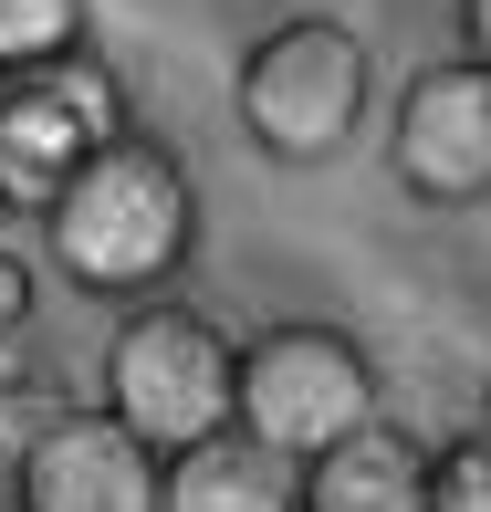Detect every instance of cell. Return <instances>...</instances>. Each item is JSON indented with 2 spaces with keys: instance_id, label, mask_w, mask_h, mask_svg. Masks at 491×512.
<instances>
[{
  "instance_id": "1",
  "label": "cell",
  "mask_w": 491,
  "mask_h": 512,
  "mask_svg": "<svg viewBox=\"0 0 491 512\" xmlns=\"http://www.w3.org/2000/svg\"><path fill=\"white\" fill-rule=\"evenodd\" d=\"M199 251V189L168 136L126 126L74 168V189L42 209V272H63L95 304H157Z\"/></svg>"
},
{
  "instance_id": "15",
  "label": "cell",
  "mask_w": 491,
  "mask_h": 512,
  "mask_svg": "<svg viewBox=\"0 0 491 512\" xmlns=\"http://www.w3.org/2000/svg\"><path fill=\"white\" fill-rule=\"evenodd\" d=\"M481 429H491V377H481Z\"/></svg>"
},
{
  "instance_id": "9",
  "label": "cell",
  "mask_w": 491,
  "mask_h": 512,
  "mask_svg": "<svg viewBox=\"0 0 491 512\" xmlns=\"http://www.w3.org/2000/svg\"><path fill=\"white\" fill-rule=\"evenodd\" d=\"M157 512H293V460L241 429L189 439L178 460H157Z\"/></svg>"
},
{
  "instance_id": "8",
  "label": "cell",
  "mask_w": 491,
  "mask_h": 512,
  "mask_svg": "<svg viewBox=\"0 0 491 512\" xmlns=\"http://www.w3.org/2000/svg\"><path fill=\"white\" fill-rule=\"evenodd\" d=\"M293 512H429V439L366 418L356 439L293 471Z\"/></svg>"
},
{
  "instance_id": "5",
  "label": "cell",
  "mask_w": 491,
  "mask_h": 512,
  "mask_svg": "<svg viewBox=\"0 0 491 512\" xmlns=\"http://www.w3.org/2000/svg\"><path fill=\"white\" fill-rule=\"evenodd\" d=\"M387 168L418 209H481L491 199V63L450 53L418 63L408 95L387 105Z\"/></svg>"
},
{
  "instance_id": "6",
  "label": "cell",
  "mask_w": 491,
  "mask_h": 512,
  "mask_svg": "<svg viewBox=\"0 0 491 512\" xmlns=\"http://www.w3.org/2000/svg\"><path fill=\"white\" fill-rule=\"evenodd\" d=\"M105 136H126L115 74H95V63L11 74V84H0V209H32V220H42Z\"/></svg>"
},
{
  "instance_id": "3",
  "label": "cell",
  "mask_w": 491,
  "mask_h": 512,
  "mask_svg": "<svg viewBox=\"0 0 491 512\" xmlns=\"http://www.w3.org/2000/svg\"><path fill=\"white\" fill-rule=\"evenodd\" d=\"M230 387H241V345L199 304H178V293L126 304V324H115V345H105V418L126 439H147L157 460H178L189 439L230 429Z\"/></svg>"
},
{
  "instance_id": "16",
  "label": "cell",
  "mask_w": 491,
  "mask_h": 512,
  "mask_svg": "<svg viewBox=\"0 0 491 512\" xmlns=\"http://www.w3.org/2000/svg\"><path fill=\"white\" fill-rule=\"evenodd\" d=\"M0 512H11V502H0Z\"/></svg>"
},
{
  "instance_id": "13",
  "label": "cell",
  "mask_w": 491,
  "mask_h": 512,
  "mask_svg": "<svg viewBox=\"0 0 491 512\" xmlns=\"http://www.w3.org/2000/svg\"><path fill=\"white\" fill-rule=\"evenodd\" d=\"M32 251H11V241H0V335H32Z\"/></svg>"
},
{
  "instance_id": "4",
  "label": "cell",
  "mask_w": 491,
  "mask_h": 512,
  "mask_svg": "<svg viewBox=\"0 0 491 512\" xmlns=\"http://www.w3.org/2000/svg\"><path fill=\"white\" fill-rule=\"evenodd\" d=\"M377 418V356H366L345 324H262L241 345V387H230V429L262 439L272 460H324L335 439H356Z\"/></svg>"
},
{
  "instance_id": "12",
  "label": "cell",
  "mask_w": 491,
  "mask_h": 512,
  "mask_svg": "<svg viewBox=\"0 0 491 512\" xmlns=\"http://www.w3.org/2000/svg\"><path fill=\"white\" fill-rule=\"evenodd\" d=\"M429 512H491V429H460L429 450Z\"/></svg>"
},
{
  "instance_id": "7",
  "label": "cell",
  "mask_w": 491,
  "mask_h": 512,
  "mask_svg": "<svg viewBox=\"0 0 491 512\" xmlns=\"http://www.w3.org/2000/svg\"><path fill=\"white\" fill-rule=\"evenodd\" d=\"M11 512H157V450L105 408H74L11 460Z\"/></svg>"
},
{
  "instance_id": "14",
  "label": "cell",
  "mask_w": 491,
  "mask_h": 512,
  "mask_svg": "<svg viewBox=\"0 0 491 512\" xmlns=\"http://www.w3.org/2000/svg\"><path fill=\"white\" fill-rule=\"evenodd\" d=\"M460 32H471V53L491 63V0H460Z\"/></svg>"
},
{
  "instance_id": "2",
  "label": "cell",
  "mask_w": 491,
  "mask_h": 512,
  "mask_svg": "<svg viewBox=\"0 0 491 512\" xmlns=\"http://www.w3.org/2000/svg\"><path fill=\"white\" fill-rule=\"evenodd\" d=\"M366 105H377V53H366L356 21L335 11H293L272 21L262 42L230 74V115L241 136L272 157V168H324L366 136Z\"/></svg>"
},
{
  "instance_id": "10",
  "label": "cell",
  "mask_w": 491,
  "mask_h": 512,
  "mask_svg": "<svg viewBox=\"0 0 491 512\" xmlns=\"http://www.w3.org/2000/svg\"><path fill=\"white\" fill-rule=\"evenodd\" d=\"M53 418H74V387H63V366L42 356L32 335H0V460H21Z\"/></svg>"
},
{
  "instance_id": "11",
  "label": "cell",
  "mask_w": 491,
  "mask_h": 512,
  "mask_svg": "<svg viewBox=\"0 0 491 512\" xmlns=\"http://www.w3.org/2000/svg\"><path fill=\"white\" fill-rule=\"evenodd\" d=\"M84 21H95V0H0V84L84 63Z\"/></svg>"
}]
</instances>
